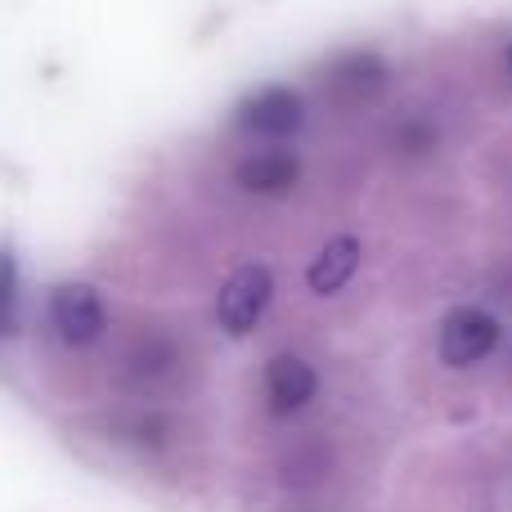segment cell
<instances>
[{"label":"cell","instance_id":"6da1fadb","mask_svg":"<svg viewBox=\"0 0 512 512\" xmlns=\"http://www.w3.org/2000/svg\"><path fill=\"white\" fill-rule=\"evenodd\" d=\"M274 297V279L265 265H239V270L225 279L221 301H216V315H221V328L230 337H243L261 324L265 306Z\"/></svg>","mask_w":512,"mask_h":512},{"label":"cell","instance_id":"7a4b0ae2","mask_svg":"<svg viewBox=\"0 0 512 512\" xmlns=\"http://www.w3.org/2000/svg\"><path fill=\"white\" fill-rule=\"evenodd\" d=\"M495 342H499L495 315H486V310H477V306L450 310L441 324V360L450 364V369H468V364L486 360V355L495 351Z\"/></svg>","mask_w":512,"mask_h":512},{"label":"cell","instance_id":"3957f363","mask_svg":"<svg viewBox=\"0 0 512 512\" xmlns=\"http://www.w3.org/2000/svg\"><path fill=\"white\" fill-rule=\"evenodd\" d=\"M301 117H306V108H301V95L288 86H265L248 95L239 104V126L252 135H270V140H283V135H292L301 126Z\"/></svg>","mask_w":512,"mask_h":512},{"label":"cell","instance_id":"277c9868","mask_svg":"<svg viewBox=\"0 0 512 512\" xmlns=\"http://www.w3.org/2000/svg\"><path fill=\"white\" fill-rule=\"evenodd\" d=\"M50 319H54L63 342H72V346L95 342L99 328H104L99 292L90 288V283H63V288L50 297Z\"/></svg>","mask_w":512,"mask_h":512},{"label":"cell","instance_id":"5b68a950","mask_svg":"<svg viewBox=\"0 0 512 512\" xmlns=\"http://www.w3.org/2000/svg\"><path fill=\"white\" fill-rule=\"evenodd\" d=\"M265 396H270L274 414H297L315 396V369L297 355H274L265 369Z\"/></svg>","mask_w":512,"mask_h":512},{"label":"cell","instance_id":"8992f818","mask_svg":"<svg viewBox=\"0 0 512 512\" xmlns=\"http://www.w3.org/2000/svg\"><path fill=\"white\" fill-rule=\"evenodd\" d=\"M297 171L301 167L288 149H261L234 167V180H239L248 194H283V189L297 185Z\"/></svg>","mask_w":512,"mask_h":512},{"label":"cell","instance_id":"52a82bcc","mask_svg":"<svg viewBox=\"0 0 512 512\" xmlns=\"http://www.w3.org/2000/svg\"><path fill=\"white\" fill-rule=\"evenodd\" d=\"M355 265H360V243L346 239V234H342V239H328L324 248H319L315 261H310V270H306L310 292L328 297V292L346 288V283H351V274H355Z\"/></svg>","mask_w":512,"mask_h":512},{"label":"cell","instance_id":"ba28073f","mask_svg":"<svg viewBox=\"0 0 512 512\" xmlns=\"http://www.w3.org/2000/svg\"><path fill=\"white\" fill-rule=\"evenodd\" d=\"M508 68H512V45H508Z\"/></svg>","mask_w":512,"mask_h":512}]
</instances>
